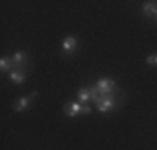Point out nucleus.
I'll use <instances>...</instances> for the list:
<instances>
[{"label":"nucleus","mask_w":157,"mask_h":150,"mask_svg":"<svg viewBox=\"0 0 157 150\" xmlns=\"http://www.w3.org/2000/svg\"><path fill=\"white\" fill-rule=\"evenodd\" d=\"M95 88H97V92H99L100 97H104V95H115V88H117V85H115L114 78L102 77V78L97 80Z\"/></svg>","instance_id":"1"},{"label":"nucleus","mask_w":157,"mask_h":150,"mask_svg":"<svg viewBox=\"0 0 157 150\" xmlns=\"http://www.w3.org/2000/svg\"><path fill=\"white\" fill-rule=\"evenodd\" d=\"M115 95H104V97H99V99L95 100V107H97V110L100 112V114H107V112H110V110H114L115 108V99H114Z\"/></svg>","instance_id":"2"},{"label":"nucleus","mask_w":157,"mask_h":150,"mask_svg":"<svg viewBox=\"0 0 157 150\" xmlns=\"http://www.w3.org/2000/svg\"><path fill=\"white\" fill-rule=\"evenodd\" d=\"M77 47H78V42H77L75 37H72V35L65 37L62 40V54L63 55H72L77 50Z\"/></svg>","instance_id":"3"},{"label":"nucleus","mask_w":157,"mask_h":150,"mask_svg":"<svg viewBox=\"0 0 157 150\" xmlns=\"http://www.w3.org/2000/svg\"><path fill=\"white\" fill-rule=\"evenodd\" d=\"M82 110H84V103L77 102H70L63 107V114L67 117H77V115H82Z\"/></svg>","instance_id":"4"},{"label":"nucleus","mask_w":157,"mask_h":150,"mask_svg":"<svg viewBox=\"0 0 157 150\" xmlns=\"http://www.w3.org/2000/svg\"><path fill=\"white\" fill-rule=\"evenodd\" d=\"M33 97H37L35 92H33L32 95H29V97H22V99H18L17 102L13 103V110H15V112H24V110H27V108L30 107V102H32Z\"/></svg>","instance_id":"5"},{"label":"nucleus","mask_w":157,"mask_h":150,"mask_svg":"<svg viewBox=\"0 0 157 150\" xmlns=\"http://www.w3.org/2000/svg\"><path fill=\"white\" fill-rule=\"evenodd\" d=\"M12 58H13V62H15V69H17V70H25V69H24V65L29 62L27 52H24V50H17L15 54L12 55Z\"/></svg>","instance_id":"6"},{"label":"nucleus","mask_w":157,"mask_h":150,"mask_svg":"<svg viewBox=\"0 0 157 150\" xmlns=\"http://www.w3.org/2000/svg\"><path fill=\"white\" fill-rule=\"evenodd\" d=\"M25 78H27L25 70H12V72L9 73V80H12L15 85H22L25 82Z\"/></svg>","instance_id":"7"},{"label":"nucleus","mask_w":157,"mask_h":150,"mask_svg":"<svg viewBox=\"0 0 157 150\" xmlns=\"http://www.w3.org/2000/svg\"><path fill=\"white\" fill-rule=\"evenodd\" d=\"M0 70H2V72H12V70H17L15 69V62H13V58L12 57H2L0 58Z\"/></svg>","instance_id":"8"},{"label":"nucleus","mask_w":157,"mask_h":150,"mask_svg":"<svg viewBox=\"0 0 157 150\" xmlns=\"http://www.w3.org/2000/svg\"><path fill=\"white\" fill-rule=\"evenodd\" d=\"M142 12L147 17H157V3L155 2H145L142 5Z\"/></svg>","instance_id":"9"},{"label":"nucleus","mask_w":157,"mask_h":150,"mask_svg":"<svg viewBox=\"0 0 157 150\" xmlns=\"http://www.w3.org/2000/svg\"><path fill=\"white\" fill-rule=\"evenodd\" d=\"M77 100L80 103H87L90 100V87H84L77 92Z\"/></svg>","instance_id":"10"},{"label":"nucleus","mask_w":157,"mask_h":150,"mask_svg":"<svg viewBox=\"0 0 157 150\" xmlns=\"http://www.w3.org/2000/svg\"><path fill=\"white\" fill-rule=\"evenodd\" d=\"M145 62H147L149 65H152V67H157V52H155V54H151V55H147V58H145Z\"/></svg>","instance_id":"11"},{"label":"nucleus","mask_w":157,"mask_h":150,"mask_svg":"<svg viewBox=\"0 0 157 150\" xmlns=\"http://www.w3.org/2000/svg\"><path fill=\"white\" fill-rule=\"evenodd\" d=\"M90 112H92V108L89 107L87 103H84V110H82V115H89V114H90Z\"/></svg>","instance_id":"12"},{"label":"nucleus","mask_w":157,"mask_h":150,"mask_svg":"<svg viewBox=\"0 0 157 150\" xmlns=\"http://www.w3.org/2000/svg\"><path fill=\"white\" fill-rule=\"evenodd\" d=\"M155 20H157V17H155Z\"/></svg>","instance_id":"13"}]
</instances>
